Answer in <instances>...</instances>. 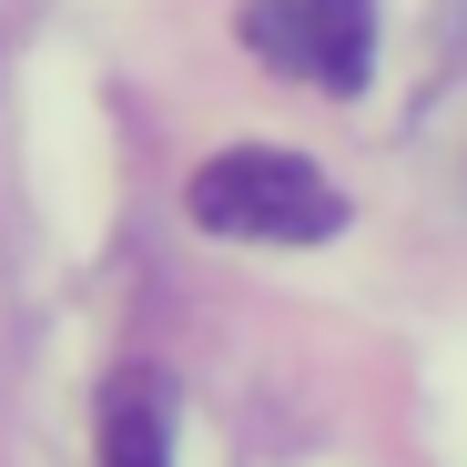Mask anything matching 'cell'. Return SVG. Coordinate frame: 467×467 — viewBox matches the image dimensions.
I'll use <instances>...</instances> for the list:
<instances>
[{"label":"cell","mask_w":467,"mask_h":467,"mask_svg":"<svg viewBox=\"0 0 467 467\" xmlns=\"http://www.w3.org/2000/svg\"><path fill=\"white\" fill-rule=\"evenodd\" d=\"M193 223L223 234V244H326L346 234V193L305 163V152H275V142H234L183 183Z\"/></svg>","instance_id":"1"},{"label":"cell","mask_w":467,"mask_h":467,"mask_svg":"<svg viewBox=\"0 0 467 467\" xmlns=\"http://www.w3.org/2000/svg\"><path fill=\"white\" fill-rule=\"evenodd\" d=\"M244 51L316 92H366L376 71V0H244Z\"/></svg>","instance_id":"2"},{"label":"cell","mask_w":467,"mask_h":467,"mask_svg":"<svg viewBox=\"0 0 467 467\" xmlns=\"http://www.w3.org/2000/svg\"><path fill=\"white\" fill-rule=\"evenodd\" d=\"M173 427H183V397L163 366H122L92 407V467H173Z\"/></svg>","instance_id":"3"}]
</instances>
